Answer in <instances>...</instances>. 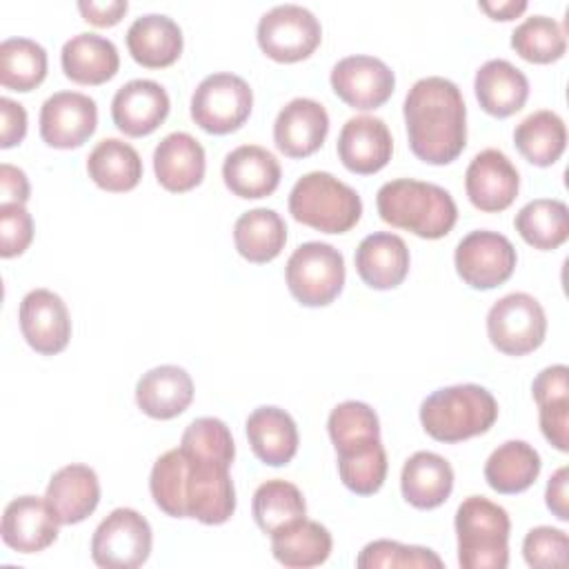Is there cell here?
<instances>
[{
  "label": "cell",
  "instance_id": "obj_1",
  "mask_svg": "<svg viewBox=\"0 0 569 569\" xmlns=\"http://www.w3.org/2000/svg\"><path fill=\"white\" fill-rule=\"evenodd\" d=\"M149 491L171 518H196L202 525H222L236 511V489L229 467L169 449L151 467Z\"/></svg>",
  "mask_w": 569,
  "mask_h": 569
},
{
  "label": "cell",
  "instance_id": "obj_2",
  "mask_svg": "<svg viewBox=\"0 0 569 569\" xmlns=\"http://www.w3.org/2000/svg\"><path fill=\"white\" fill-rule=\"evenodd\" d=\"M409 149L427 164L453 162L467 144V107L456 82L420 78L402 104Z\"/></svg>",
  "mask_w": 569,
  "mask_h": 569
},
{
  "label": "cell",
  "instance_id": "obj_3",
  "mask_svg": "<svg viewBox=\"0 0 569 569\" xmlns=\"http://www.w3.org/2000/svg\"><path fill=\"white\" fill-rule=\"evenodd\" d=\"M376 207L387 224L427 240L447 236L458 220V207L445 187L413 178L385 182L376 193Z\"/></svg>",
  "mask_w": 569,
  "mask_h": 569
},
{
  "label": "cell",
  "instance_id": "obj_4",
  "mask_svg": "<svg viewBox=\"0 0 569 569\" xmlns=\"http://www.w3.org/2000/svg\"><path fill=\"white\" fill-rule=\"evenodd\" d=\"M496 420L493 393L473 382L436 389L420 405V422L438 442H462L487 433Z\"/></svg>",
  "mask_w": 569,
  "mask_h": 569
},
{
  "label": "cell",
  "instance_id": "obj_5",
  "mask_svg": "<svg viewBox=\"0 0 569 569\" xmlns=\"http://www.w3.org/2000/svg\"><path fill=\"white\" fill-rule=\"evenodd\" d=\"M458 565L462 569H505L509 565V513L485 496H469L456 509Z\"/></svg>",
  "mask_w": 569,
  "mask_h": 569
},
{
  "label": "cell",
  "instance_id": "obj_6",
  "mask_svg": "<svg viewBox=\"0 0 569 569\" xmlns=\"http://www.w3.org/2000/svg\"><path fill=\"white\" fill-rule=\"evenodd\" d=\"M293 220L322 233H345L362 216V200L356 189L329 171H309L289 193Z\"/></svg>",
  "mask_w": 569,
  "mask_h": 569
},
{
  "label": "cell",
  "instance_id": "obj_7",
  "mask_svg": "<svg viewBox=\"0 0 569 569\" xmlns=\"http://www.w3.org/2000/svg\"><path fill=\"white\" fill-rule=\"evenodd\" d=\"M284 278L291 296L300 305L327 307L345 287V258L329 242H302L289 256Z\"/></svg>",
  "mask_w": 569,
  "mask_h": 569
},
{
  "label": "cell",
  "instance_id": "obj_8",
  "mask_svg": "<svg viewBox=\"0 0 569 569\" xmlns=\"http://www.w3.org/2000/svg\"><path fill=\"white\" fill-rule=\"evenodd\" d=\"M253 107V91L236 73H211L191 96V120L207 133L224 136L240 129Z\"/></svg>",
  "mask_w": 569,
  "mask_h": 569
},
{
  "label": "cell",
  "instance_id": "obj_9",
  "mask_svg": "<svg viewBox=\"0 0 569 569\" xmlns=\"http://www.w3.org/2000/svg\"><path fill=\"white\" fill-rule=\"evenodd\" d=\"M487 336L491 345L507 356L531 353L547 336L542 305L525 291L502 296L487 313Z\"/></svg>",
  "mask_w": 569,
  "mask_h": 569
},
{
  "label": "cell",
  "instance_id": "obj_10",
  "mask_svg": "<svg viewBox=\"0 0 569 569\" xmlns=\"http://www.w3.org/2000/svg\"><path fill=\"white\" fill-rule=\"evenodd\" d=\"M151 527L136 509H113L93 531L91 558L104 569H136L151 553Z\"/></svg>",
  "mask_w": 569,
  "mask_h": 569
},
{
  "label": "cell",
  "instance_id": "obj_11",
  "mask_svg": "<svg viewBox=\"0 0 569 569\" xmlns=\"http://www.w3.org/2000/svg\"><path fill=\"white\" fill-rule=\"evenodd\" d=\"M256 38L271 60L298 62L318 49L322 27L307 7L278 4L260 16Z\"/></svg>",
  "mask_w": 569,
  "mask_h": 569
},
{
  "label": "cell",
  "instance_id": "obj_12",
  "mask_svg": "<svg viewBox=\"0 0 569 569\" xmlns=\"http://www.w3.org/2000/svg\"><path fill=\"white\" fill-rule=\"evenodd\" d=\"M516 260L511 240L489 229L467 233L453 251V264L462 282L482 291L507 282L516 269Z\"/></svg>",
  "mask_w": 569,
  "mask_h": 569
},
{
  "label": "cell",
  "instance_id": "obj_13",
  "mask_svg": "<svg viewBox=\"0 0 569 569\" xmlns=\"http://www.w3.org/2000/svg\"><path fill=\"white\" fill-rule=\"evenodd\" d=\"M329 80L336 96L345 104L360 111L382 107L391 98L396 87V76L387 67V62L362 53L338 60L331 69Z\"/></svg>",
  "mask_w": 569,
  "mask_h": 569
},
{
  "label": "cell",
  "instance_id": "obj_14",
  "mask_svg": "<svg viewBox=\"0 0 569 569\" xmlns=\"http://www.w3.org/2000/svg\"><path fill=\"white\" fill-rule=\"evenodd\" d=\"M98 124L96 100L80 91H58L42 102L40 138L53 149L84 144Z\"/></svg>",
  "mask_w": 569,
  "mask_h": 569
},
{
  "label": "cell",
  "instance_id": "obj_15",
  "mask_svg": "<svg viewBox=\"0 0 569 569\" xmlns=\"http://www.w3.org/2000/svg\"><path fill=\"white\" fill-rule=\"evenodd\" d=\"M20 331L27 345L42 353H60L71 338V318L64 300L49 289H33L20 302Z\"/></svg>",
  "mask_w": 569,
  "mask_h": 569
},
{
  "label": "cell",
  "instance_id": "obj_16",
  "mask_svg": "<svg viewBox=\"0 0 569 569\" xmlns=\"http://www.w3.org/2000/svg\"><path fill=\"white\" fill-rule=\"evenodd\" d=\"M520 189V176L513 162L500 149H482L465 171V191L469 202L487 213L507 209Z\"/></svg>",
  "mask_w": 569,
  "mask_h": 569
},
{
  "label": "cell",
  "instance_id": "obj_17",
  "mask_svg": "<svg viewBox=\"0 0 569 569\" xmlns=\"http://www.w3.org/2000/svg\"><path fill=\"white\" fill-rule=\"evenodd\" d=\"M169 93L162 84L136 78L122 84L111 100L113 124L131 138L153 133L169 116Z\"/></svg>",
  "mask_w": 569,
  "mask_h": 569
},
{
  "label": "cell",
  "instance_id": "obj_18",
  "mask_svg": "<svg viewBox=\"0 0 569 569\" xmlns=\"http://www.w3.org/2000/svg\"><path fill=\"white\" fill-rule=\"evenodd\" d=\"M329 133L327 109L311 98L289 100L276 116L273 142L289 158L316 153Z\"/></svg>",
  "mask_w": 569,
  "mask_h": 569
},
{
  "label": "cell",
  "instance_id": "obj_19",
  "mask_svg": "<svg viewBox=\"0 0 569 569\" xmlns=\"http://www.w3.org/2000/svg\"><path fill=\"white\" fill-rule=\"evenodd\" d=\"M58 525L44 498L18 496L4 507L0 533L13 551L38 553L56 542Z\"/></svg>",
  "mask_w": 569,
  "mask_h": 569
},
{
  "label": "cell",
  "instance_id": "obj_20",
  "mask_svg": "<svg viewBox=\"0 0 569 569\" xmlns=\"http://www.w3.org/2000/svg\"><path fill=\"white\" fill-rule=\"evenodd\" d=\"M391 151L389 127L376 116H353L340 129L338 158L353 173L369 176L380 171L391 160Z\"/></svg>",
  "mask_w": 569,
  "mask_h": 569
},
{
  "label": "cell",
  "instance_id": "obj_21",
  "mask_svg": "<svg viewBox=\"0 0 569 569\" xmlns=\"http://www.w3.org/2000/svg\"><path fill=\"white\" fill-rule=\"evenodd\" d=\"M44 500L60 525H76L89 518L100 502L98 473L87 465L60 467L47 485Z\"/></svg>",
  "mask_w": 569,
  "mask_h": 569
},
{
  "label": "cell",
  "instance_id": "obj_22",
  "mask_svg": "<svg viewBox=\"0 0 569 569\" xmlns=\"http://www.w3.org/2000/svg\"><path fill=\"white\" fill-rule=\"evenodd\" d=\"M356 271L371 289H396L409 273V249L405 240L391 231H376L360 240Z\"/></svg>",
  "mask_w": 569,
  "mask_h": 569
},
{
  "label": "cell",
  "instance_id": "obj_23",
  "mask_svg": "<svg viewBox=\"0 0 569 569\" xmlns=\"http://www.w3.org/2000/svg\"><path fill=\"white\" fill-rule=\"evenodd\" d=\"M204 149L187 131L164 136L153 149V171L167 191L182 193L198 187L204 178Z\"/></svg>",
  "mask_w": 569,
  "mask_h": 569
},
{
  "label": "cell",
  "instance_id": "obj_24",
  "mask_svg": "<svg viewBox=\"0 0 569 569\" xmlns=\"http://www.w3.org/2000/svg\"><path fill=\"white\" fill-rule=\"evenodd\" d=\"M222 180L238 198H264L280 184V162L264 147L242 144L224 156Z\"/></svg>",
  "mask_w": 569,
  "mask_h": 569
},
{
  "label": "cell",
  "instance_id": "obj_25",
  "mask_svg": "<svg viewBox=\"0 0 569 569\" xmlns=\"http://www.w3.org/2000/svg\"><path fill=\"white\" fill-rule=\"evenodd\" d=\"M193 400V380L178 365H160L142 373L136 385V405L156 420L180 416Z\"/></svg>",
  "mask_w": 569,
  "mask_h": 569
},
{
  "label": "cell",
  "instance_id": "obj_26",
  "mask_svg": "<svg viewBox=\"0 0 569 569\" xmlns=\"http://www.w3.org/2000/svg\"><path fill=\"white\" fill-rule=\"evenodd\" d=\"M182 29L164 13H147L127 29V49L131 58L149 69L173 64L182 53Z\"/></svg>",
  "mask_w": 569,
  "mask_h": 569
},
{
  "label": "cell",
  "instance_id": "obj_27",
  "mask_svg": "<svg viewBox=\"0 0 569 569\" xmlns=\"http://www.w3.org/2000/svg\"><path fill=\"white\" fill-rule=\"evenodd\" d=\"M473 91L482 111L496 118H507L525 107L529 98V80L509 60L493 58L476 71Z\"/></svg>",
  "mask_w": 569,
  "mask_h": 569
},
{
  "label": "cell",
  "instance_id": "obj_28",
  "mask_svg": "<svg viewBox=\"0 0 569 569\" xmlns=\"http://www.w3.org/2000/svg\"><path fill=\"white\" fill-rule=\"evenodd\" d=\"M247 438L256 458L269 467H282L298 451V427L280 407H258L249 413Z\"/></svg>",
  "mask_w": 569,
  "mask_h": 569
},
{
  "label": "cell",
  "instance_id": "obj_29",
  "mask_svg": "<svg viewBox=\"0 0 569 569\" xmlns=\"http://www.w3.org/2000/svg\"><path fill=\"white\" fill-rule=\"evenodd\" d=\"M453 489L451 465L433 451H416L407 458L400 473L402 498L416 509L440 507Z\"/></svg>",
  "mask_w": 569,
  "mask_h": 569
},
{
  "label": "cell",
  "instance_id": "obj_30",
  "mask_svg": "<svg viewBox=\"0 0 569 569\" xmlns=\"http://www.w3.org/2000/svg\"><path fill=\"white\" fill-rule=\"evenodd\" d=\"M60 64L78 84H102L118 73L120 56L116 44L100 33H78L62 44Z\"/></svg>",
  "mask_w": 569,
  "mask_h": 569
},
{
  "label": "cell",
  "instance_id": "obj_31",
  "mask_svg": "<svg viewBox=\"0 0 569 569\" xmlns=\"http://www.w3.org/2000/svg\"><path fill=\"white\" fill-rule=\"evenodd\" d=\"M333 540L325 525L298 518L271 533L273 558L289 569H309L322 565L331 553Z\"/></svg>",
  "mask_w": 569,
  "mask_h": 569
},
{
  "label": "cell",
  "instance_id": "obj_32",
  "mask_svg": "<svg viewBox=\"0 0 569 569\" xmlns=\"http://www.w3.org/2000/svg\"><path fill=\"white\" fill-rule=\"evenodd\" d=\"M540 453L525 440L498 445L485 462V480L498 493L527 491L540 473Z\"/></svg>",
  "mask_w": 569,
  "mask_h": 569
},
{
  "label": "cell",
  "instance_id": "obj_33",
  "mask_svg": "<svg viewBox=\"0 0 569 569\" xmlns=\"http://www.w3.org/2000/svg\"><path fill=\"white\" fill-rule=\"evenodd\" d=\"M87 173L100 189L122 193L138 187L142 178V160L129 142L120 138H104L91 149L87 158Z\"/></svg>",
  "mask_w": 569,
  "mask_h": 569
},
{
  "label": "cell",
  "instance_id": "obj_34",
  "mask_svg": "<svg viewBox=\"0 0 569 569\" xmlns=\"http://www.w3.org/2000/svg\"><path fill=\"white\" fill-rule=\"evenodd\" d=\"M287 242V224L278 211L258 207L244 211L233 224V244L238 253L256 264L280 256Z\"/></svg>",
  "mask_w": 569,
  "mask_h": 569
},
{
  "label": "cell",
  "instance_id": "obj_35",
  "mask_svg": "<svg viewBox=\"0 0 569 569\" xmlns=\"http://www.w3.org/2000/svg\"><path fill=\"white\" fill-rule=\"evenodd\" d=\"M513 144L536 167H551L567 147L565 120L549 109L529 113L513 129Z\"/></svg>",
  "mask_w": 569,
  "mask_h": 569
},
{
  "label": "cell",
  "instance_id": "obj_36",
  "mask_svg": "<svg viewBox=\"0 0 569 569\" xmlns=\"http://www.w3.org/2000/svg\"><path fill=\"white\" fill-rule=\"evenodd\" d=\"M516 231L533 249H558L569 238V209L556 198H536L516 213Z\"/></svg>",
  "mask_w": 569,
  "mask_h": 569
},
{
  "label": "cell",
  "instance_id": "obj_37",
  "mask_svg": "<svg viewBox=\"0 0 569 569\" xmlns=\"http://www.w3.org/2000/svg\"><path fill=\"white\" fill-rule=\"evenodd\" d=\"M47 78V51L31 38H7L0 44V84L31 91Z\"/></svg>",
  "mask_w": 569,
  "mask_h": 569
},
{
  "label": "cell",
  "instance_id": "obj_38",
  "mask_svg": "<svg viewBox=\"0 0 569 569\" xmlns=\"http://www.w3.org/2000/svg\"><path fill=\"white\" fill-rule=\"evenodd\" d=\"M251 513L260 531L271 536L276 529L298 518H305L307 505L302 491L296 485L273 478L256 489L251 500Z\"/></svg>",
  "mask_w": 569,
  "mask_h": 569
},
{
  "label": "cell",
  "instance_id": "obj_39",
  "mask_svg": "<svg viewBox=\"0 0 569 569\" xmlns=\"http://www.w3.org/2000/svg\"><path fill=\"white\" fill-rule=\"evenodd\" d=\"M511 49L527 62L549 64L565 56L567 38L558 20L549 16H531L513 29Z\"/></svg>",
  "mask_w": 569,
  "mask_h": 569
},
{
  "label": "cell",
  "instance_id": "obj_40",
  "mask_svg": "<svg viewBox=\"0 0 569 569\" xmlns=\"http://www.w3.org/2000/svg\"><path fill=\"white\" fill-rule=\"evenodd\" d=\"M387 467V451L380 440L338 451L340 480L349 491L358 496L376 493L385 485Z\"/></svg>",
  "mask_w": 569,
  "mask_h": 569
},
{
  "label": "cell",
  "instance_id": "obj_41",
  "mask_svg": "<svg viewBox=\"0 0 569 569\" xmlns=\"http://www.w3.org/2000/svg\"><path fill=\"white\" fill-rule=\"evenodd\" d=\"M327 429L336 453L380 440L378 413L360 400H345L336 405L329 413Z\"/></svg>",
  "mask_w": 569,
  "mask_h": 569
},
{
  "label": "cell",
  "instance_id": "obj_42",
  "mask_svg": "<svg viewBox=\"0 0 569 569\" xmlns=\"http://www.w3.org/2000/svg\"><path fill=\"white\" fill-rule=\"evenodd\" d=\"M180 449L187 451L189 456L202 458V460H213L220 465L231 467L236 447L229 427L220 418H196L189 422V427L182 433Z\"/></svg>",
  "mask_w": 569,
  "mask_h": 569
},
{
  "label": "cell",
  "instance_id": "obj_43",
  "mask_svg": "<svg viewBox=\"0 0 569 569\" xmlns=\"http://www.w3.org/2000/svg\"><path fill=\"white\" fill-rule=\"evenodd\" d=\"M358 569H380V567H431L442 569V558L418 545H402L396 540H373L362 547L356 558Z\"/></svg>",
  "mask_w": 569,
  "mask_h": 569
},
{
  "label": "cell",
  "instance_id": "obj_44",
  "mask_svg": "<svg viewBox=\"0 0 569 569\" xmlns=\"http://www.w3.org/2000/svg\"><path fill=\"white\" fill-rule=\"evenodd\" d=\"M569 551V538L562 529L556 527H533L527 531L522 540V556L529 567L547 569V567H565Z\"/></svg>",
  "mask_w": 569,
  "mask_h": 569
},
{
  "label": "cell",
  "instance_id": "obj_45",
  "mask_svg": "<svg viewBox=\"0 0 569 569\" xmlns=\"http://www.w3.org/2000/svg\"><path fill=\"white\" fill-rule=\"evenodd\" d=\"M33 240V218L24 204H0V256H20Z\"/></svg>",
  "mask_w": 569,
  "mask_h": 569
},
{
  "label": "cell",
  "instance_id": "obj_46",
  "mask_svg": "<svg viewBox=\"0 0 569 569\" xmlns=\"http://www.w3.org/2000/svg\"><path fill=\"white\" fill-rule=\"evenodd\" d=\"M531 393L538 407L569 400V369L565 365L545 367L531 382Z\"/></svg>",
  "mask_w": 569,
  "mask_h": 569
},
{
  "label": "cell",
  "instance_id": "obj_47",
  "mask_svg": "<svg viewBox=\"0 0 569 569\" xmlns=\"http://www.w3.org/2000/svg\"><path fill=\"white\" fill-rule=\"evenodd\" d=\"M538 420L542 436L558 451H569V400L538 407Z\"/></svg>",
  "mask_w": 569,
  "mask_h": 569
},
{
  "label": "cell",
  "instance_id": "obj_48",
  "mask_svg": "<svg viewBox=\"0 0 569 569\" xmlns=\"http://www.w3.org/2000/svg\"><path fill=\"white\" fill-rule=\"evenodd\" d=\"M0 147L9 149L20 144L27 133V111L11 98H0Z\"/></svg>",
  "mask_w": 569,
  "mask_h": 569
},
{
  "label": "cell",
  "instance_id": "obj_49",
  "mask_svg": "<svg viewBox=\"0 0 569 569\" xmlns=\"http://www.w3.org/2000/svg\"><path fill=\"white\" fill-rule=\"evenodd\" d=\"M129 4L127 0H109V2H96V0H80L78 11L82 18L96 27H113L122 20Z\"/></svg>",
  "mask_w": 569,
  "mask_h": 569
},
{
  "label": "cell",
  "instance_id": "obj_50",
  "mask_svg": "<svg viewBox=\"0 0 569 569\" xmlns=\"http://www.w3.org/2000/svg\"><path fill=\"white\" fill-rule=\"evenodd\" d=\"M0 204H24L29 200V180L27 173L9 162L0 164Z\"/></svg>",
  "mask_w": 569,
  "mask_h": 569
},
{
  "label": "cell",
  "instance_id": "obj_51",
  "mask_svg": "<svg viewBox=\"0 0 569 569\" xmlns=\"http://www.w3.org/2000/svg\"><path fill=\"white\" fill-rule=\"evenodd\" d=\"M567 482H569V469L567 467H560L547 482V489H545V500H547V507L549 511L567 522L569 520V496H567Z\"/></svg>",
  "mask_w": 569,
  "mask_h": 569
},
{
  "label": "cell",
  "instance_id": "obj_52",
  "mask_svg": "<svg viewBox=\"0 0 569 569\" xmlns=\"http://www.w3.org/2000/svg\"><path fill=\"white\" fill-rule=\"evenodd\" d=\"M478 7L493 20H513L518 18L525 9H527V2L525 0H502V2H487V0H480Z\"/></svg>",
  "mask_w": 569,
  "mask_h": 569
}]
</instances>
